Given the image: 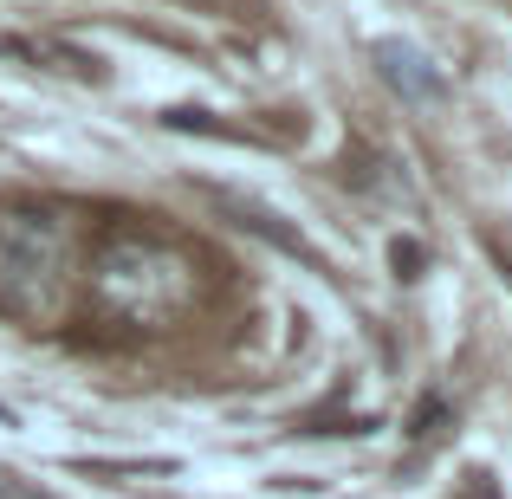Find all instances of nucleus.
I'll use <instances>...</instances> for the list:
<instances>
[{
	"label": "nucleus",
	"mask_w": 512,
	"mask_h": 499,
	"mask_svg": "<svg viewBox=\"0 0 512 499\" xmlns=\"http://www.w3.org/2000/svg\"><path fill=\"white\" fill-rule=\"evenodd\" d=\"M91 299L104 318L137 331H163L195 305V260L156 227H117L91 253Z\"/></svg>",
	"instance_id": "obj_1"
},
{
	"label": "nucleus",
	"mask_w": 512,
	"mask_h": 499,
	"mask_svg": "<svg viewBox=\"0 0 512 499\" xmlns=\"http://www.w3.org/2000/svg\"><path fill=\"white\" fill-rule=\"evenodd\" d=\"M65 253H72V234H65L59 214L33 208V201H7L0 208V305L7 312H46L59 299Z\"/></svg>",
	"instance_id": "obj_2"
},
{
	"label": "nucleus",
	"mask_w": 512,
	"mask_h": 499,
	"mask_svg": "<svg viewBox=\"0 0 512 499\" xmlns=\"http://www.w3.org/2000/svg\"><path fill=\"white\" fill-rule=\"evenodd\" d=\"M376 65H383V78L402 91V98H441V72H435V65H428L415 46L383 39V46H376Z\"/></svg>",
	"instance_id": "obj_3"
},
{
	"label": "nucleus",
	"mask_w": 512,
	"mask_h": 499,
	"mask_svg": "<svg viewBox=\"0 0 512 499\" xmlns=\"http://www.w3.org/2000/svg\"><path fill=\"white\" fill-rule=\"evenodd\" d=\"M221 208H234V214H240V227H253V234H266L273 247H286V253H305V240H299V234H286V227H279V221H273L266 208H253V201H240V195H221Z\"/></svg>",
	"instance_id": "obj_4"
},
{
	"label": "nucleus",
	"mask_w": 512,
	"mask_h": 499,
	"mask_svg": "<svg viewBox=\"0 0 512 499\" xmlns=\"http://www.w3.org/2000/svg\"><path fill=\"white\" fill-rule=\"evenodd\" d=\"M441 428H448V402H441V396H428L422 409H415V428H409V435H415V448L441 441Z\"/></svg>",
	"instance_id": "obj_5"
},
{
	"label": "nucleus",
	"mask_w": 512,
	"mask_h": 499,
	"mask_svg": "<svg viewBox=\"0 0 512 499\" xmlns=\"http://www.w3.org/2000/svg\"><path fill=\"white\" fill-rule=\"evenodd\" d=\"M0 499H52V493H39V487H26L20 474H0Z\"/></svg>",
	"instance_id": "obj_6"
},
{
	"label": "nucleus",
	"mask_w": 512,
	"mask_h": 499,
	"mask_svg": "<svg viewBox=\"0 0 512 499\" xmlns=\"http://www.w3.org/2000/svg\"><path fill=\"white\" fill-rule=\"evenodd\" d=\"M402 266H422V247H415V240H409V247L396 240V273H402Z\"/></svg>",
	"instance_id": "obj_7"
},
{
	"label": "nucleus",
	"mask_w": 512,
	"mask_h": 499,
	"mask_svg": "<svg viewBox=\"0 0 512 499\" xmlns=\"http://www.w3.org/2000/svg\"><path fill=\"white\" fill-rule=\"evenodd\" d=\"M493 260H500V273H506V286H512V260H506V253H493Z\"/></svg>",
	"instance_id": "obj_8"
}]
</instances>
